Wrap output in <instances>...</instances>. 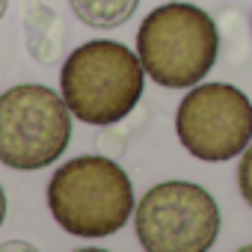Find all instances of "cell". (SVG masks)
Masks as SVG:
<instances>
[{"instance_id": "cell-1", "label": "cell", "mask_w": 252, "mask_h": 252, "mask_svg": "<svg viewBox=\"0 0 252 252\" xmlns=\"http://www.w3.org/2000/svg\"><path fill=\"white\" fill-rule=\"evenodd\" d=\"M48 208L68 234L101 240L131 220L134 184L116 160L104 155H80L51 175Z\"/></svg>"}, {"instance_id": "cell-6", "label": "cell", "mask_w": 252, "mask_h": 252, "mask_svg": "<svg viewBox=\"0 0 252 252\" xmlns=\"http://www.w3.org/2000/svg\"><path fill=\"white\" fill-rule=\"evenodd\" d=\"M178 143L205 163H222L252 143V101L231 83H196L175 113Z\"/></svg>"}, {"instance_id": "cell-3", "label": "cell", "mask_w": 252, "mask_h": 252, "mask_svg": "<svg viewBox=\"0 0 252 252\" xmlns=\"http://www.w3.org/2000/svg\"><path fill=\"white\" fill-rule=\"evenodd\" d=\"M220 33L196 3H163L152 9L137 33V57L146 74L166 89H190L214 68Z\"/></svg>"}, {"instance_id": "cell-11", "label": "cell", "mask_w": 252, "mask_h": 252, "mask_svg": "<svg viewBox=\"0 0 252 252\" xmlns=\"http://www.w3.org/2000/svg\"><path fill=\"white\" fill-rule=\"evenodd\" d=\"M0 249H33V246L30 243H3Z\"/></svg>"}, {"instance_id": "cell-7", "label": "cell", "mask_w": 252, "mask_h": 252, "mask_svg": "<svg viewBox=\"0 0 252 252\" xmlns=\"http://www.w3.org/2000/svg\"><path fill=\"white\" fill-rule=\"evenodd\" d=\"M24 30H27V51L33 60L39 63H57L60 51H63V21L54 15L51 6L45 3H30L27 15H24Z\"/></svg>"}, {"instance_id": "cell-12", "label": "cell", "mask_w": 252, "mask_h": 252, "mask_svg": "<svg viewBox=\"0 0 252 252\" xmlns=\"http://www.w3.org/2000/svg\"><path fill=\"white\" fill-rule=\"evenodd\" d=\"M6 9H9V0H0V18L6 15Z\"/></svg>"}, {"instance_id": "cell-9", "label": "cell", "mask_w": 252, "mask_h": 252, "mask_svg": "<svg viewBox=\"0 0 252 252\" xmlns=\"http://www.w3.org/2000/svg\"><path fill=\"white\" fill-rule=\"evenodd\" d=\"M237 187L240 196L246 199V205L252 208V143L246 146V152L240 155V166H237Z\"/></svg>"}, {"instance_id": "cell-8", "label": "cell", "mask_w": 252, "mask_h": 252, "mask_svg": "<svg viewBox=\"0 0 252 252\" xmlns=\"http://www.w3.org/2000/svg\"><path fill=\"white\" fill-rule=\"evenodd\" d=\"M68 3L77 21H83L86 27L113 30V27H122L137 12L140 0H68Z\"/></svg>"}, {"instance_id": "cell-2", "label": "cell", "mask_w": 252, "mask_h": 252, "mask_svg": "<svg viewBox=\"0 0 252 252\" xmlns=\"http://www.w3.org/2000/svg\"><path fill=\"white\" fill-rule=\"evenodd\" d=\"M146 68L140 57L113 39H92L68 54L60 89L83 125H116L140 104Z\"/></svg>"}, {"instance_id": "cell-5", "label": "cell", "mask_w": 252, "mask_h": 252, "mask_svg": "<svg viewBox=\"0 0 252 252\" xmlns=\"http://www.w3.org/2000/svg\"><path fill=\"white\" fill-rule=\"evenodd\" d=\"M134 228L149 252H205L220 234V208L193 181H163L140 199Z\"/></svg>"}, {"instance_id": "cell-10", "label": "cell", "mask_w": 252, "mask_h": 252, "mask_svg": "<svg viewBox=\"0 0 252 252\" xmlns=\"http://www.w3.org/2000/svg\"><path fill=\"white\" fill-rule=\"evenodd\" d=\"M3 220H6V193L0 187V225H3Z\"/></svg>"}, {"instance_id": "cell-4", "label": "cell", "mask_w": 252, "mask_h": 252, "mask_svg": "<svg viewBox=\"0 0 252 252\" xmlns=\"http://www.w3.org/2000/svg\"><path fill=\"white\" fill-rule=\"evenodd\" d=\"M71 140V110L42 83H18L0 95V163L33 172L60 160Z\"/></svg>"}]
</instances>
